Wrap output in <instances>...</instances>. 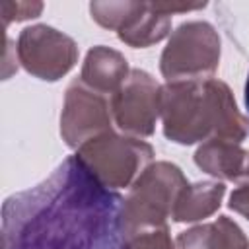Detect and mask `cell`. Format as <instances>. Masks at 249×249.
Segmentation results:
<instances>
[{"mask_svg": "<svg viewBox=\"0 0 249 249\" xmlns=\"http://www.w3.org/2000/svg\"><path fill=\"white\" fill-rule=\"evenodd\" d=\"M124 198L76 156L2 204V249H123Z\"/></svg>", "mask_w": 249, "mask_h": 249, "instance_id": "obj_1", "label": "cell"}, {"mask_svg": "<svg viewBox=\"0 0 249 249\" xmlns=\"http://www.w3.org/2000/svg\"><path fill=\"white\" fill-rule=\"evenodd\" d=\"M160 117L165 138L183 146L210 138L241 144L249 138V119L239 113L228 84L216 78L161 86Z\"/></svg>", "mask_w": 249, "mask_h": 249, "instance_id": "obj_2", "label": "cell"}, {"mask_svg": "<svg viewBox=\"0 0 249 249\" xmlns=\"http://www.w3.org/2000/svg\"><path fill=\"white\" fill-rule=\"evenodd\" d=\"M183 171L169 161L150 163L130 185L123 206L124 241L132 233L165 226L181 191L187 187Z\"/></svg>", "mask_w": 249, "mask_h": 249, "instance_id": "obj_3", "label": "cell"}, {"mask_svg": "<svg viewBox=\"0 0 249 249\" xmlns=\"http://www.w3.org/2000/svg\"><path fill=\"white\" fill-rule=\"evenodd\" d=\"M78 161L105 189L130 187L154 160V148L138 138L121 136L113 130L82 144Z\"/></svg>", "mask_w": 249, "mask_h": 249, "instance_id": "obj_4", "label": "cell"}, {"mask_svg": "<svg viewBox=\"0 0 249 249\" xmlns=\"http://www.w3.org/2000/svg\"><path fill=\"white\" fill-rule=\"evenodd\" d=\"M220 37L208 21L181 23L160 56V70L167 82L208 80L220 62Z\"/></svg>", "mask_w": 249, "mask_h": 249, "instance_id": "obj_5", "label": "cell"}, {"mask_svg": "<svg viewBox=\"0 0 249 249\" xmlns=\"http://www.w3.org/2000/svg\"><path fill=\"white\" fill-rule=\"evenodd\" d=\"M18 60L35 78L56 82L66 76L76 60L78 47L72 37L49 25H31L18 37Z\"/></svg>", "mask_w": 249, "mask_h": 249, "instance_id": "obj_6", "label": "cell"}, {"mask_svg": "<svg viewBox=\"0 0 249 249\" xmlns=\"http://www.w3.org/2000/svg\"><path fill=\"white\" fill-rule=\"evenodd\" d=\"M161 107V86L144 70H130L126 82L111 97L115 124L132 136L146 138L156 130Z\"/></svg>", "mask_w": 249, "mask_h": 249, "instance_id": "obj_7", "label": "cell"}, {"mask_svg": "<svg viewBox=\"0 0 249 249\" xmlns=\"http://www.w3.org/2000/svg\"><path fill=\"white\" fill-rule=\"evenodd\" d=\"M111 99L82 80H74L64 93L60 134L68 148H80L88 140L111 130Z\"/></svg>", "mask_w": 249, "mask_h": 249, "instance_id": "obj_8", "label": "cell"}, {"mask_svg": "<svg viewBox=\"0 0 249 249\" xmlns=\"http://www.w3.org/2000/svg\"><path fill=\"white\" fill-rule=\"evenodd\" d=\"M128 74H130L128 62L119 51L109 49L105 45H97L88 51L86 60L82 64L80 80L88 88L107 97H113L126 82Z\"/></svg>", "mask_w": 249, "mask_h": 249, "instance_id": "obj_9", "label": "cell"}, {"mask_svg": "<svg viewBox=\"0 0 249 249\" xmlns=\"http://www.w3.org/2000/svg\"><path fill=\"white\" fill-rule=\"evenodd\" d=\"M195 163L208 175L222 181H237L241 183L247 175L249 152L241 148V144L210 138L198 146L195 152Z\"/></svg>", "mask_w": 249, "mask_h": 249, "instance_id": "obj_10", "label": "cell"}, {"mask_svg": "<svg viewBox=\"0 0 249 249\" xmlns=\"http://www.w3.org/2000/svg\"><path fill=\"white\" fill-rule=\"evenodd\" d=\"M226 195V185L222 181H198L187 185L173 208L171 218L175 222H198L212 216Z\"/></svg>", "mask_w": 249, "mask_h": 249, "instance_id": "obj_11", "label": "cell"}, {"mask_svg": "<svg viewBox=\"0 0 249 249\" xmlns=\"http://www.w3.org/2000/svg\"><path fill=\"white\" fill-rule=\"evenodd\" d=\"M171 16L160 12L154 2H144L142 8L128 19V23L117 31L119 39L134 49H146L169 35Z\"/></svg>", "mask_w": 249, "mask_h": 249, "instance_id": "obj_12", "label": "cell"}, {"mask_svg": "<svg viewBox=\"0 0 249 249\" xmlns=\"http://www.w3.org/2000/svg\"><path fill=\"white\" fill-rule=\"evenodd\" d=\"M144 2H132V0H119V2H91L89 14L91 18L105 29H123L128 19L142 8Z\"/></svg>", "mask_w": 249, "mask_h": 249, "instance_id": "obj_13", "label": "cell"}, {"mask_svg": "<svg viewBox=\"0 0 249 249\" xmlns=\"http://www.w3.org/2000/svg\"><path fill=\"white\" fill-rule=\"evenodd\" d=\"M210 249H249L243 230L228 216H218L210 224Z\"/></svg>", "mask_w": 249, "mask_h": 249, "instance_id": "obj_14", "label": "cell"}, {"mask_svg": "<svg viewBox=\"0 0 249 249\" xmlns=\"http://www.w3.org/2000/svg\"><path fill=\"white\" fill-rule=\"evenodd\" d=\"M123 249H175V241H171L167 226L144 230L126 237Z\"/></svg>", "mask_w": 249, "mask_h": 249, "instance_id": "obj_15", "label": "cell"}, {"mask_svg": "<svg viewBox=\"0 0 249 249\" xmlns=\"http://www.w3.org/2000/svg\"><path fill=\"white\" fill-rule=\"evenodd\" d=\"M43 10L41 2H2L0 14H2V25L8 27L10 21H23L37 18Z\"/></svg>", "mask_w": 249, "mask_h": 249, "instance_id": "obj_16", "label": "cell"}, {"mask_svg": "<svg viewBox=\"0 0 249 249\" xmlns=\"http://www.w3.org/2000/svg\"><path fill=\"white\" fill-rule=\"evenodd\" d=\"M210 224L195 226L187 231H181L175 239V249H210Z\"/></svg>", "mask_w": 249, "mask_h": 249, "instance_id": "obj_17", "label": "cell"}, {"mask_svg": "<svg viewBox=\"0 0 249 249\" xmlns=\"http://www.w3.org/2000/svg\"><path fill=\"white\" fill-rule=\"evenodd\" d=\"M228 206H230L233 212H237V214H241L243 218L249 220V179L241 181V183L233 189V193L230 195Z\"/></svg>", "mask_w": 249, "mask_h": 249, "instance_id": "obj_18", "label": "cell"}, {"mask_svg": "<svg viewBox=\"0 0 249 249\" xmlns=\"http://www.w3.org/2000/svg\"><path fill=\"white\" fill-rule=\"evenodd\" d=\"M154 6L160 10V12H163V14H167V16H173V14H177V12H191V10H200V8H204L206 6V2H198V4H189V2H167V0H158V2H154Z\"/></svg>", "mask_w": 249, "mask_h": 249, "instance_id": "obj_19", "label": "cell"}, {"mask_svg": "<svg viewBox=\"0 0 249 249\" xmlns=\"http://www.w3.org/2000/svg\"><path fill=\"white\" fill-rule=\"evenodd\" d=\"M245 107L249 111V74H247V82H245Z\"/></svg>", "mask_w": 249, "mask_h": 249, "instance_id": "obj_20", "label": "cell"}, {"mask_svg": "<svg viewBox=\"0 0 249 249\" xmlns=\"http://www.w3.org/2000/svg\"><path fill=\"white\" fill-rule=\"evenodd\" d=\"M245 179H249V165H247V175H245ZM245 179H243V181H245Z\"/></svg>", "mask_w": 249, "mask_h": 249, "instance_id": "obj_21", "label": "cell"}]
</instances>
